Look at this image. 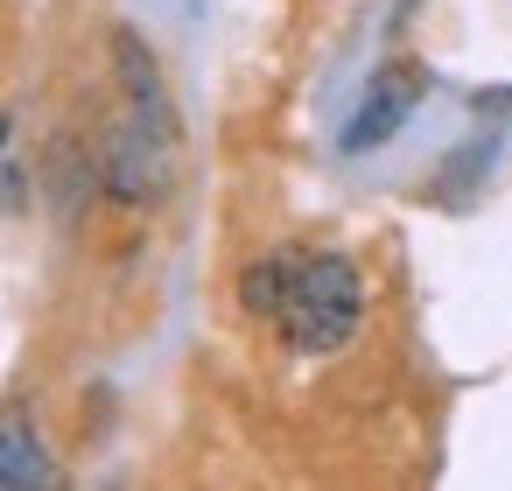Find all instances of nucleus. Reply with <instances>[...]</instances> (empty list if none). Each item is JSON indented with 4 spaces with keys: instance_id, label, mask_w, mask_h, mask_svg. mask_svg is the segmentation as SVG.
<instances>
[{
    "instance_id": "nucleus-1",
    "label": "nucleus",
    "mask_w": 512,
    "mask_h": 491,
    "mask_svg": "<svg viewBox=\"0 0 512 491\" xmlns=\"http://www.w3.org/2000/svg\"><path fill=\"white\" fill-rule=\"evenodd\" d=\"M113 57H120V120L106 127L99 148V183L120 204H162L169 176H176V106L162 92V71L148 57V43L134 29H113Z\"/></svg>"
},
{
    "instance_id": "nucleus-2",
    "label": "nucleus",
    "mask_w": 512,
    "mask_h": 491,
    "mask_svg": "<svg viewBox=\"0 0 512 491\" xmlns=\"http://www.w3.org/2000/svg\"><path fill=\"white\" fill-rule=\"evenodd\" d=\"M358 323H365V274L344 253H302L295 281H288V302L274 316V330L288 337V351L330 358V351H344L358 337Z\"/></svg>"
},
{
    "instance_id": "nucleus-3",
    "label": "nucleus",
    "mask_w": 512,
    "mask_h": 491,
    "mask_svg": "<svg viewBox=\"0 0 512 491\" xmlns=\"http://www.w3.org/2000/svg\"><path fill=\"white\" fill-rule=\"evenodd\" d=\"M421 92H428V71L421 64H386L379 78H372V92L358 99V113H351V127H344V148L351 155H365V148H379V141H393L407 120H414V106H421Z\"/></svg>"
},
{
    "instance_id": "nucleus-4",
    "label": "nucleus",
    "mask_w": 512,
    "mask_h": 491,
    "mask_svg": "<svg viewBox=\"0 0 512 491\" xmlns=\"http://www.w3.org/2000/svg\"><path fill=\"white\" fill-rule=\"evenodd\" d=\"M50 477H57V463H50L36 421L22 407H8V414H0V484L22 491V484H50Z\"/></svg>"
},
{
    "instance_id": "nucleus-5",
    "label": "nucleus",
    "mask_w": 512,
    "mask_h": 491,
    "mask_svg": "<svg viewBox=\"0 0 512 491\" xmlns=\"http://www.w3.org/2000/svg\"><path fill=\"white\" fill-rule=\"evenodd\" d=\"M295 246H281V253H260L246 274H239V309L246 316H260V323H274L281 316V302H288V281H295Z\"/></svg>"
}]
</instances>
